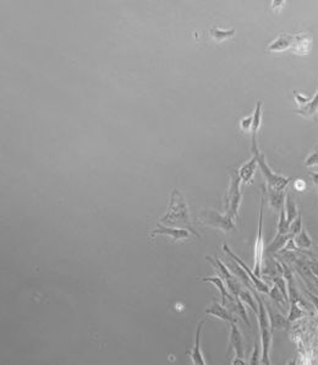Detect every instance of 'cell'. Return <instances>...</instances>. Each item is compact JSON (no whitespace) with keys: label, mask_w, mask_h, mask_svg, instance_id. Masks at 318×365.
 <instances>
[{"label":"cell","mask_w":318,"mask_h":365,"mask_svg":"<svg viewBox=\"0 0 318 365\" xmlns=\"http://www.w3.org/2000/svg\"><path fill=\"white\" fill-rule=\"evenodd\" d=\"M159 234L168 236V238L173 239L174 241H178V240H184V239H189L192 233L190 232L189 229H185V228L165 227V226H161L158 223L157 228L151 230L150 235L152 236V238H155L156 235H159Z\"/></svg>","instance_id":"cell-9"},{"label":"cell","mask_w":318,"mask_h":365,"mask_svg":"<svg viewBox=\"0 0 318 365\" xmlns=\"http://www.w3.org/2000/svg\"><path fill=\"white\" fill-rule=\"evenodd\" d=\"M229 349H233L235 353L234 361H232L233 365L247 364L243 361V346H242V336L240 330L238 328L237 322L230 323V335H229Z\"/></svg>","instance_id":"cell-7"},{"label":"cell","mask_w":318,"mask_h":365,"mask_svg":"<svg viewBox=\"0 0 318 365\" xmlns=\"http://www.w3.org/2000/svg\"><path fill=\"white\" fill-rule=\"evenodd\" d=\"M223 250H224L225 253L228 254V256H229V258L234 259V260L237 261L238 264L240 265V266L242 267L243 270H245L246 274H248L250 279H251V281H252V283H253V286H255L256 290H260V293H269V284H267L266 282H263L262 279H260V277L256 276V274H253V270L248 269L247 265H246L245 262L241 260L240 258H238V256L235 255V254L233 253L232 250H230V248L227 245V244H224V245H223Z\"/></svg>","instance_id":"cell-8"},{"label":"cell","mask_w":318,"mask_h":365,"mask_svg":"<svg viewBox=\"0 0 318 365\" xmlns=\"http://www.w3.org/2000/svg\"><path fill=\"white\" fill-rule=\"evenodd\" d=\"M257 167H258L257 158H256L255 155H252V157H251L246 163H243L242 166L238 169V177H240V181L245 182V184H248V182H252Z\"/></svg>","instance_id":"cell-12"},{"label":"cell","mask_w":318,"mask_h":365,"mask_svg":"<svg viewBox=\"0 0 318 365\" xmlns=\"http://www.w3.org/2000/svg\"><path fill=\"white\" fill-rule=\"evenodd\" d=\"M294 241H295V244H296L297 249H301V250L310 249L312 246L311 238H310L309 234H307V232L305 229H302L299 234L295 236Z\"/></svg>","instance_id":"cell-23"},{"label":"cell","mask_w":318,"mask_h":365,"mask_svg":"<svg viewBox=\"0 0 318 365\" xmlns=\"http://www.w3.org/2000/svg\"><path fill=\"white\" fill-rule=\"evenodd\" d=\"M305 293H306L307 297H309L310 299H311L312 304L315 305V308H316L317 312H318V295L314 294V293H311V292H309V290H305Z\"/></svg>","instance_id":"cell-30"},{"label":"cell","mask_w":318,"mask_h":365,"mask_svg":"<svg viewBox=\"0 0 318 365\" xmlns=\"http://www.w3.org/2000/svg\"><path fill=\"white\" fill-rule=\"evenodd\" d=\"M262 102L258 101L256 103V108L253 110V114H252V127H251V137L252 140H257V134L258 130L261 128V123H262Z\"/></svg>","instance_id":"cell-18"},{"label":"cell","mask_w":318,"mask_h":365,"mask_svg":"<svg viewBox=\"0 0 318 365\" xmlns=\"http://www.w3.org/2000/svg\"><path fill=\"white\" fill-rule=\"evenodd\" d=\"M294 40H295V36L291 35H286V33H283V35L278 36L271 45L268 46L267 50L271 53H279V52H284V50L289 49V48H292V45H294Z\"/></svg>","instance_id":"cell-13"},{"label":"cell","mask_w":318,"mask_h":365,"mask_svg":"<svg viewBox=\"0 0 318 365\" xmlns=\"http://www.w3.org/2000/svg\"><path fill=\"white\" fill-rule=\"evenodd\" d=\"M201 223L206 226H212V227L218 228V229L224 230L225 233L235 229V220L230 217L229 215H220L219 212L214 210H207L201 213L199 218Z\"/></svg>","instance_id":"cell-5"},{"label":"cell","mask_w":318,"mask_h":365,"mask_svg":"<svg viewBox=\"0 0 318 365\" xmlns=\"http://www.w3.org/2000/svg\"><path fill=\"white\" fill-rule=\"evenodd\" d=\"M306 315V313L300 308V305L297 303H290V312H289L288 315V321L289 322H292V321H296L299 319L304 318Z\"/></svg>","instance_id":"cell-25"},{"label":"cell","mask_w":318,"mask_h":365,"mask_svg":"<svg viewBox=\"0 0 318 365\" xmlns=\"http://www.w3.org/2000/svg\"><path fill=\"white\" fill-rule=\"evenodd\" d=\"M266 308H267V312H268L269 322H271L272 331L278 330V328H285L286 326L289 325L288 318L285 319L283 315H281V314L276 313L271 307H266Z\"/></svg>","instance_id":"cell-17"},{"label":"cell","mask_w":318,"mask_h":365,"mask_svg":"<svg viewBox=\"0 0 318 365\" xmlns=\"http://www.w3.org/2000/svg\"><path fill=\"white\" fill-rule=\"evenodd\" d=\"M302 229H304L302 228V216L299 213V216L291 222L290 228H289V234H290L291 238H295Z\"/></svg>","instance_id":"cell-26"},{"label":"cell","mask_w":318,"mask_h":365,"mask_svg":"<svg viewBox=\"0 0 318 365\" xmlns=\"http://www.w3.org/2000/svg\"><path fill=\"white\" fill-rule=\"evenodd\" d=\"M317 258H318V256H317Z\"/></svg>","instance_id":"cell-33"},{"label":"cell","mask_w":318,"mask_h":365,"mask_svg":"<svg viewBox=\"0 0 318 365\" xmlns=\"http://www.w3.org/2000/svg\"><path fill=\"white\" fill-rule=\"evenodd\" d=\"M206 260L208 261L209 264L213 265V267H214V271L217 272L218 276H219L220 278H222L224 282L227 281V279L234 277V276H233V272H230L229 267L225 266V265L223 264V262L220 261L219 259H217V258L213 259V258H209V256H207Z\"/></svg>","instance_id":"cell-19"},{"label":"cell","mask_w":318,"mask_h":365,"mask_svg":"<svg viewBox=\"0 0 318 365\" xmlns=\"http://www.w3.org/2000/svg\"><path fill=\"white\" fill-rule=\"evenodd\" d=\"M238 298H240L241 302L245 303V304H247L248 307H250L251 309L253 310V313L256 314V316H257V314H258L257 300H256L255 295H253V297H252V294H251V290L242 289L240 292V295H238Z\"/></svg>","instance_id":"cell-22"},{"label":"cell","mask_w":318,"mask_h":365,"mask_svg":"<svg viewBox=\"0 0 318 365\" xmlns=\"http://www.w3.org/2000/svg\"><path fill=\"white\" fill-rule=\"evenodd\" d=\"M237 33L235 28H232V30H223V28H212L209 31V35L215 42H223L225 40H229V38H233Z\"/></svg>","instance_id":"cell-21"},{"label":"cell","mask_w":318,"mask_h":365,"mask_svg":"<svg viewBox=\"0 0 318 365\" xmlns=\"http://www.w3.org/2000/svg\"><path fill=\"white\" fill-rule=\"evenodd\" d=\"M304 164L305 167H318V143L315 146L314 151L306 157Z\"/></svg>","instance_id":"cell-27"},{"label":"cell","mask_w":318,"mask_h":365,"mask_svg":"<svg viewBox=\"0 0 318 365\" xmlns=\"http://www.w3.org/2000/svg\"><path fill=\"white\" fill-rule=\"evenodd\" d=\"M268 294H269V298H271V299H273L276 303H278V304L283 305V307H286V305H288V300L285 299V297L283 295V293L280 292V289H279V288L277 287L276 284H273L272 289H269Z\"/></svg>","instance_id":"cell-24"},{"label":"cell","mask_w":318,"mask_h":365,"mask_svg":"<svg viewBox=\"0 0 318 365\" xmlns=\"http://www.w3.org/2000/svg\"><path fill=\"white\" fill-rule=\"evenodd\" d=\"M318 112V90L312 98H309L307 103L302 107H299V109L295 110V113L301 117L306 118V119H310V118L315 117Z\"/></svg>","instance_id":"cell-15"},{"label":"cell","mask_w":318,"mask_h":365,"mask_svg":"<svg viewBox=\"0 0 318 365\" xmlns=\"http://www.w3.org/2000/svg\"><path fill=\"white\" fill-rule=\"evenodd\" d=\"M252 115H248V117L242 118L240 120V129L243 131V133H250L251 131V127H252Z\"/></svg>","instance_id":"cell-29"},{"label":"cell","mask_w":318,"mask_h":365,"mask_svg":"<svg viewBox=\"0 0 318 365\" xmlns=\"http://www.w3.org/2000/svg\"><path fill=\"white\" fill-rule=\"evenodd\" d=\"M284 209H285V213H286V218H288V222L290 223L295 218L299 216V209L296 206V202H295L294 197L291 196L290 194H286L285 196V202H284Z\"/></svg>","instance_id":"cell-20"},{"label":"cell","mask_w":318,"mask_h":365,"mask_svg":"<svg viewBox=\"0 0 318 365\" xmlns=\"http://www.w3.org/2000/svg\"><path fill=\"white\" fill-rule=\"evenodd\" d=\"M256 289L251 290L253 295H255L256 300H257L258 305V326H260V335H261V344H262V361L261 363L265 365L271 364V359H269V352H271V344H272V331L271 322H269L268 312H267L266 304L263 303L262 298H260L258 293L255 292Z\"/></svg>","instance_id":"cell-2"},{"label":"cell","mask_w":318,"mask_h":365,"mask_svg":"<svg viewBox=\"0 0 318 365\" xmlns=\"http://www.w3.org/2000/svg\"><path fill=\"white\" fill-rule=\"evenodd\" d=\"M312 35L311 33H300L295 36L292 50L301 55H306L311 50L312 47Z\"/></svg>","instance_id":"cell-14"},{"label":"cell","mask_w":318,"mask_h":365,"mask_svg":"<svg viewBox=\"0 0 318 365\" xmlns=\"http://www.w3.org/2000/svg\"><path fill=\"white\" fill-rule=\"evenodd\" d=\"M263 206H265V197H263L262 195V196H261V204H260L257 238H256L255 253H253V256H255L253 274L257 277H260L261 274H262V261H263V254H265V243H263Z\"/></svg>","instance_id":"cell-6"},{"label":"cell","mask_w":318,"mask_h":365,"mask_svg":"<svg viewBox=\"0 0 318 365\" xmlns=\"http://www.w3.org/2000/svg\"><path fill=\"white\" fill-rule=\"evenodd\" d=\"M286 194L284 190H274L272 187H268V201L271 207L277 212H280V210L284 207Z\"/></svg>","instance_id":"cell-16"},{"label":"cell","mask_w":318,"mask_h":365,"mask_svg":"<svg viewBox=\"0 0 318 365\" xmlns=\"http://www.w3.org/2000/svg\"><path fill=\"white\" fill-rule=\"evenodd\" d=\"M310 177H311L312 182H315V185L318 186V173H317V172H311Z\"/></svg>","instance_id":"cell-32"},{"label":"cell","mask_w":318,"mask_h":365,"mask_svg":"<svg viewBox=\"0 0 318 365\" xmlns=\"http://www.w3.org/2000/svg\"><path fill=\"white\" fill-rule=\"evenodd\" d=\"M294 187L297 191H302V190H305V187H306V182L301 181V179H296L294 182Z\"/></svg>","instance_id":"cell-31"},{"label":"cell","mask_w":318,"mask_h":365,"mask_svg":"<svg viewBox=\"0 0 318 365\" xmlns=\"http://www.w3.org/2000/svg\"><path fill=\"white\" fill-rule=\"evenodd\" d=\"M240 177L238 171L232 169L230 173V185L229 190L225 196V212L232 218H237L238 213V207L241 204V187H240Z\"/></svg>","instance_id":"cell-4"},{"label":"cell","mask_w":318,"mask_h":365,"mask_svg":"<svg viewBox=\"0 0 318 365\" xmlns=\"http://www.w3.org/2000/svg\"><path fill=\"white\" fill-rule=\"evenodd\" d=\"M159 222H161L163 225H168L169 227L185 228L194 235L199 236L196 230L192 228L191 222H190L189 207H187L185 199H184V195L178 189H174L171 192L168 210H166L165 215L159 220Z\"/></svg>","instance_id":"cell-1"},{"label":"cell","mask_w":318,"mask_h":365,"mask_svg":"<svg viewBox=\"0 0 318 365\" xmlns=\"http://www.w3.org/2000/svg\"><path fill=\"white\" fill-rule=\"evenodd\" d=\"M206 314L207 315L215 316V318L220 319V320H223V321H227L229 325L233 322H238L237 318L233 315V313L229 312V310H228L224 305H222L220 303L215 302V300L212 303L211 305H209L208 308H207Z\"/></svg>","instance_id":"cell-11"},{"label":"cell","mask_w":318,"mask_h":365,"mask_svg":"<svg viewBox=\"0 0 318 365\" xmlns=\"http://www.w3.org/2000/svg\"><path fill=\"white\" fill-rule=\"evenodd\" d=\"M251 152H252V155H255L256 158H257L258 168L262 172L267 184H268V187H272V189L274 190H285V187L288 186L289 182H290L294 178L280 176V174H277L272 171L271 167L267 164L265 155H263L260 151V148L257 147V140H252Z\"/></svg>","instance_id":"cell-3"},{"label":"cell","mask_w":318,"mask_h":365,"mask_svg":"<svg viewBox=\"0 0 318 365\" xmlns=\"http://www.w3.org/2000/svg\"><path fill=\"white\" fill-rule=\"evenodd\" d=\"M204 325V321H201V322L197 325L196 328V335H195V343L194 347L191 348V351L187 352L190 357V361L194 365H206V361L203 358V354L201 352V332H202V327Z\"/></svg>","instance_id":"cell-10"},{"label":"cell","mask_w":318,"mask_h":365,"mask_svg":"<svg viewBox=\"0 0 318 365\" xmlns=\"http://www.w3.org/2000/svg\"><path fill=\"white\" fill-rule=\"evenodd\" d=\"M260 347H258V342H255V347H253V352H252V356H251L250 361H248V364L250 365H258L260 364Z\"/></svg>","instance_id":"cell-28"}]
</instances>
